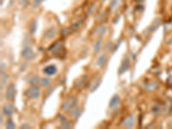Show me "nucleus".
<instances>
[{"label": "nucleus", "mask_w": 172, "mask_h": 129, "mask_svg": "<svg viewBox=\"0 0 172 129\" xmlns=\"http://www.w3.org/2000/svg\"><path fill=\"white\" fill-rule=\"evenodd\" d=\"M160 23H161L160 19H159V18H156V19L154 20L153 22L152 23V24H151L149 27H147V28H146V29L145 30L146 34H151V33L154 32V31L156 30L157 28L159 27Z\"/></svg>", "instance_id": "1a4fd4ad"}, {"label": "nucleus", "mask_w": 172, "mask_h": 129, "mask_svg": "<svg viewBox=\"0 0 172 129\" xmlns=\"http://www.w3.org/2000/svg\"><path fill=\"white\" fill-rule=\"evenodd\" d=\"M43 73L47 76H53L57 73V67L55 64H48L44 67Z\"/></svg>", "instance_id": "6e6552de"}, {"label": "nucleus", "mask_w": 172, "mask_h": 129, "mask_svg": "<svg viewBox=\"0 0 172 129\" xmlns=\"http://www.w3.org/2000/svg\"><path fill=\"white\" fill-rule=\"evenodd\" d=\"M95 7H96V4H91V6H90V8L88 10V16L90 15L91 13H92V11H94V9H95Z\"/></svg>", "instance_id": "7c9ffc66"}, {"label": "nucleus", "mask_w": 172, "mask_h": 129, "mask_svg": "<svg viewBox=\"0 0 172 129\" xmlns=\"http://www.w3.org/2000/svg\"><path fill=\"white\" fill-rule=\"evenodd\" d=\"M43 2V0H32L31 2V5L34 9H37L38 7L41 6V3Z\"/></svg>", "instance_id": "b1692460"}, {"label": "nucleus", "mask_w": 172, "mask_h": 129, "mask_svg": "<svg viewBox=\"0 0 172 129\" xmlns=\"http://www.w3.org/2000/svg\"><path fill=\"white\" fill-rule=\"evenodd\" d=\"M81 112H82V110H81V108H80V107L75 106L74 108L70 111V116H71L72 119L77 120V119L80 116Z\"/></svg>", "instance_id": "f3484780"}, {"label": "nucleus", "mask_w": 172, "mask_h": 129, "mask_svg": "<svg viewBox=\"0 0 172 129\" xmlns=\"http://www.w3.org/2000/svg\"><path fill=\"white\" fill-rule=\"evenodd\" d=\"M136 123V118L134 114H129L122 121V126L126 128H133Z\"/></svg>", "instance_id": "20e7f679"}, {"label": "nucleus", "mask_w": 172, "mask_h": 129, "mask_svg": "<svg viewBox=\"0 0 172 129\" xmlns=\"http://www.w3.org/2000/svg\"><path fill=\"white\" fill-rule=\"evenodd\" d=\"M83 23V20L82 19H78L77 21H75L74 23H71V30H78L80 26H81V24Z\"/></svg>", "instance_id": "4be33fe9"}, {"label": "nucleus", "mask_w": 172, "mask_h": 129, "mask_svg": "<svg viewBox=\"0 0 172 129\" xmlns=\"http://www.w3.org/2000/svg\"><path fill=\"white\" fill-rule=\"evenodd\" d=\"M36 29H37V21L34 20L33 22H31V23H30L29 33L31 34H34L36 32Z\"/></svg>", "instance_id": "5701e85b"}, {"label": "nucleus", "mask_w": 172, "mask_h": 129, "mask_svg": "<svg viewBox=\"0 0 172 129\" xmlns=\"http://www.w3.org/2000/svg\"><path fill=\"white\" fill-rule=\"evenodd\" d=\"M112 42H109V44H108V47H105V50H107V51H109V48H111V47H112Z\"/></svg>", "instance_id": "473e14b6"}, {"label": "nucleus", "mask_w": 172, "mask_h": 129, "mask_svg": "<svg viewBox=\"0 0 172 129\" xmlns=\"http://www.w3.org/2000/svg\"><path fill=\"white\" fill-rule=\"evenodd\" d=\"M4 0H0V4H1V6L4 4Z\"/></svg>", "instance_id": "c9c22d12"}, {"label": "nucleus", "mask_w": 172, "mask_h": 129, "mask_svg": "<svg viewBox=\"0 0 172 129\" xmlns=\"http://www.w3.org/2000/svg\"><path fill=\"white\" fill-rule=\"evenodd\" d=\"M129 67H130V60H129L128 57H125L123 59L122 62H121L120 69H119V74L120 75L124 74L127 71L129 70Z\"/></svg>", "instance_id": "423d86ee"}, {"label": "nucleus", "mask_w": 172, "mask_h": 129, "mask_svg": "<svg viewBox=\"0 0 172 129\" xmlns=\"http://www.w3.org/2000/svg\"><path fill=\"white\" fill-rule=\"evenodd\" d=\"M39 80H40V78L38 76L32 77L30 78L29 84H32V85H37V84H39Z\"/></svg>", "instance_id": "393cba45"}, {"label": "nucleus", "mask_w": 172, "mask_h": 129, "mask_svg": "<svg viewBox=\"0 0 172 129\" xmlns=\"http://www.w3.org/2000/svg\"><path fill=\"white\" fill-rule=\"evenodd\" d=\"M71 32V29H62V31H61V34H62V35H67L69 33Z\"/></svg>", "instance_id": "c756f323"}, {"label": "nucleus", "mask_w": 172, "mask_h": 129, "mask_svg": "<svg viewBox=\"0 0 172 129\" xmlns=\"http://www.w3.org/2000/svg\"><path fill=\"white\" fill-rule=\"evenodd\" d=\"M102 42H103V39L102 37H98V39L96 41L95 44L93 46V50L94 53H98L102 49Z\"/></svg>", "instance_id": "a211bd4d"}, {"label": "nucleus", "mask_w": 172, "mask_h": 129, "mask_svg": "<svg viewBox=\"0 0 172 129\" xmlns=\"http://www.w3.org/2000/svg\"><path fill=\"white\" fill-rule=\"evenodd\" d=\"M57 29L54 28V27H49L45 31H44V34H43V36L45 37L47 40H51V39H53L57 35Z\"/></svg>", "instance_id": "39448f33"}, {"label": "nucleus", "mask_w": 172, "mask_h": 129, "mask_svg": "<svg viewBox=\"0 0 172 129\" xmlns=\"http://www.w3.org/2000/svg\"><path fill=\"white\" fill-rule=\"evenodd\" d=\"M159 109V108H158V106H154L153 107V109H152V111H153V113H157V110Z\"/></svg>", "instance_id": "72a5a7b5"}, {"label": "nucleus", "mask_w": 172, "mask_h": 129, "mask_svg": "<svg viewBox=\"0 0 172 129\" xmlns=\"http://www.w3.org/2000/svg\"><path fill=\"white\" fill-rule=\"evenodd\" d=\"M76 104H77V98L74 96H69L68 98L66 99V101L62 104L61 109L65 113H70V111L76 106Z\"/></svg>", "instance_id": "f257e3e1"}, {"label": "nucleus", "mask_w": 172, "mask_h": 129, "mask_svg": "<svg viewBox=\"0 0 172 129\" xmlns=\"http://www.w3.org/2000/svg\"><path fill=\"white\" fill-rule=\"evenodd\" d=\"M87 79H88V77L86 76V75L81 76L78 79H76L74 81V87L78 88V89L82 88L85 84L86 82H87Z\"/></svg>", "instance_id": "ddd939ff"}, {"label": "nucleus", "mask_w": 172, "mask_h": 129, "mask_svg": "<svg viewBox=\"0 0 172 129\" xmlns=\"http://www.w3.org/2000/svg\"><path fill=\"white\" fill-rule=\"evenodd\" d=\"M5 127L8 129H14L16 127L15 124H14V122H12L11 120H9L6 122V124H5Z\"/></svg>", "instance_id": "a878e982"}, {"label": "nucleus", "mask_w": 172, "mask_h": 129, "mask_svg": "<svg viewBox=\"0 0 172 129\" xmlns=\"http://www.w3.org/2000/svg\"><path fill=\"white\" fill-rule=\"evenodd\" d=\"M16 94V88L15 85L13 84H11L8 85V87L6 88V91H5V98L7 100H12L14 98Z\"/></svg>", "instance_id": "0eeeda50"}, {"label": "nucleus", "mask_w": 172, "mask_h": 129, "mask_svg": "<svg viewBox=\"0 0 172 129\" xmlns=\"http://www.w3.org/2000/svg\"><path fill=\"white\" fill-rule=\"evenodd\" d=\"M107 31H108V27L105 24H100L94 29V34L102 37V35H104L107 33Z\"/></svg>", "instance_id": "9d476101"}, {"label": "nucleus", "mask_w": 172, "mask_h": 129, "mask_svg": "<svg viewBox=\"0 0 172 129\" xmlns=\"http://www.w3.org/2000/svg\"><path fill=\"white\" fill-rule=\"evenodd\" d=\"M20 128H30V126L28 125V124H23L20 127Z\"/></svg>", "instance_id": "2f4dec72"}, {"label": "nucleus", "mask_w": 172, "mask_h": 129, "mask_svg": "<svg viewBox=\"0 0 172 129\" xmlns=\"http://www.w3.org/2000/svg\"><path fill=\"white\" fill-rule=\"evenodd\" d=\"M60 128H70L71 127V123L68 121H63L61 122V125L60 127Z\"/></svg>", "instance_id": "bb28decb"}, {"label": "nucleus", "mask_w": 172, "mask_h": 129, "mask_svg": "<svg viewBox=\"0 0 172 129\" xmlns=\"http://www.w3.org/2000/svg\"><path fill=\"white\" fill-rule=\"evenodd\" d=\"M8 79H9V76L6 73L2 72V73H1V90H3V88L5 87V85L8 82Z\"/></svg>", "instance_id": "aec40b11"}, {"label": "nucleus", "mask_w": 172, "mask_h": 129, "mask_svg": "<svg viewBox=\"0 0 172 129\" xmlns=\"http://www.w3.org/2000/svg\"><path fill=\"white\" fill-rule=\"evenodd\" d=\"M29 3V0H18L19 5L22 8H25L28 6V4Z\"/></svg>", "instance_id": "cd10ccee"}, {"label": "nucleus", "mask_w": 172, "mask_h": 129, "mask_svg": "<svg viewBox=\"0 0 172 129\" xmlns=\"http://www.w3.org/2000/svg\"><path fill=\"white\" fill-rule=\"evenodd\" d=\"M1 65H2V66H1V71L3 72V68H4V64L2 63V64H1Z\"/></svg>", "instance_id": "f704fd0d"}, {"label": "nucleus", "mask_w": 172, "mask_h": 129, "mask_svg": "<svg viewBox=\"0 0 172 129\" xmlns=\"http://www.w3.org/2000/svg\"><path fill=\"white\" fill-rule=\"evenodd\" d=\"M120 103V96H119L118 95H114L112 96L111 100H110V102H109V109H115L118 108Z\"/></svg>", "instance_id": "9b49d317"}, {"label": "nucleus", "mask_w": 172, "mask_h": 129, "mask_svg": "<svg viewBox=\"0 0 172 129\" xmlns=\"http://www.w3.org/2000/svg\"><path fill=\"white\" fill-rule=\"evenodd\" d=\"M41 92L40 88L37 87L36 85H33L32 87H29V89H27L25 92H24V95L28 98L36 99L41 96Z\"/></svg>", "instance_id": "f03ea898"}, {"label": "nucleus", "mask_w": 172, "mask_h": 129, "mask_svg": "<svg viewBox=\"0 0 172 129\" xmlns=\"http://www.w3.org/2000/svg\"><path fill=\"white\" fill-rule=\"evenodd\" d=\"M122 0H111L109 2V11H115L121 6Z\"/></svg>", "instance_id": "f8f14e48"}, {"label": "nucleus", "mask_w": 172, "mask_h": 129, "mask_svg": "<svg viewBox=\"0 0 172 129\" xmlns=\"http://www.w3.org/2000/svg\"><path fill=\"white\" fill-rule=\"evenodd\" d=\"M51 84V80L48 78H41L39 80V85L41 87H48Z\"/></svg>", "instance_id": "6ab92c4d"}, {"label": "nucleus", "mask_w": 172, "mask_h": 129, "mask_svg": "<svg viewBox=\"0 0 172 129\" xmlns=\"http://www.w3.org/2000/svg\"><path fill=\"white\" fill-rule=\"evenodd\" d=\"M106 60H107V57H106V55H105V54H102V55H100V56L98 57L97 60V65L98 67H102V66H103V64H104L105 62H106Z\"/></svg>", "instance_id": "412c9836"}, {"label": "nucleus", "mask_w": 172, "mask_h": 129, "mask_svg": "<svg viewBox=\"0 0 172 129\" xmlns=\"http://www.w3.org/2000/svg\"><path fill=\"white\" fill-rule=\"evenodd\" d=\"M61 50H62V46L60 44V42H54L52 45V47H49V51L53 54H59L61 52Z\"/></svg>", "instance_id": "2eb2a0df"}, {"label": "nucleus", "mask_w": 172, "mask_h": 129, "mask_svg": "<svg viewBox=\"0 0 172 129\" xmlns=\"http://www.w3.org/2000/svg\"><path fill=\"white\" fill-rule=\"evenodd\" d=\"M107 17V14H106V11H103L101 15L97 17V21L98 22H102V21H103Z\"/></svg>", "instance_id": "c85d7f7f"}, {"label": "nucleus", "mask_w": 172, "mask_h": 129, "mask_svg": "<svg viewBox=\"0 0 172 129\" xmlns=\"http://www.w3.org/2000/svg\"><path fill=\"white\" fill-rule=\"evenodd\" d=\"M21 55L24 60H32L35 58V53L30 47H25L21 51Z\"/></svg>", "instance_id": "7ed1b4c3"}, {"label": "nucleus", "mask_w": 172, "mask_h": 129, "mask_svg": "<svg viewBox=\"0 0 172 129\" xmlns=\"http://www.w3.org/2000/svg\"><path fill=\"white\" fill-rule=\"evenodd\" d=\"M13 111H14V108H13V105L8 103V104H5L3 106V109H2V112L4 115L6 116H11L12 114H13Z\"/></svg>", "instance_id": "dca6fc26"}, {"label": "nucleus", "mask_w": 172, "mask_h": 129, "mask_svg": "<svg viewBox=\"0 0 172 129\" xmlns=\"http://www.w3.org/2000/svg\"><path fill=\"white\" fill-rule=\"evenodd\" d=\"M100 84H101V78L99 76L96 77L89 85V89H90V92H93V91H96L98 88V86L100 85Z\"/></svg>", "instance_id": "4468645a"}]
</instances>
